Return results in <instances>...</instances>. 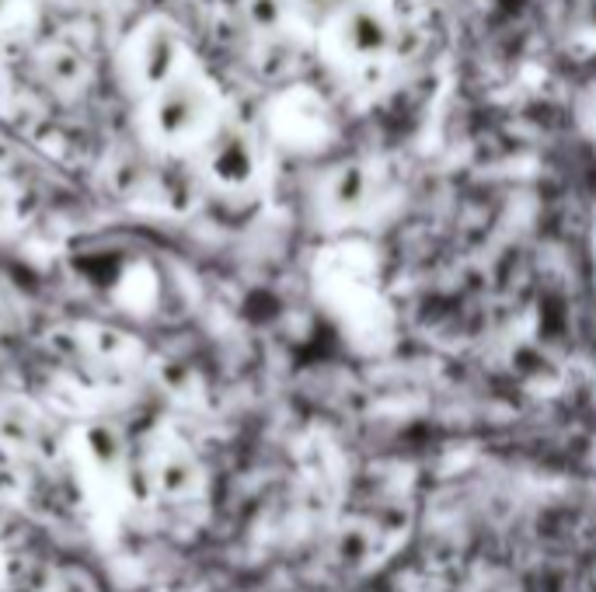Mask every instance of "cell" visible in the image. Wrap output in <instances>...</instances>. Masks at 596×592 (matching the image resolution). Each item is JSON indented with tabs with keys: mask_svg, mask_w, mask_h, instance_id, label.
<instances>
[]
</instances>
